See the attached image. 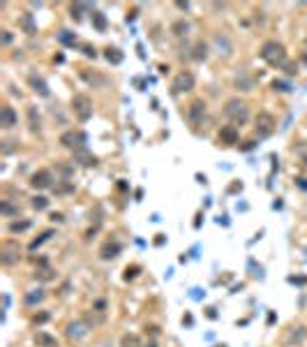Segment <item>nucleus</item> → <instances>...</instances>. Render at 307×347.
Wrapping results in <instances>:
<instances>
[{
    "label": "nucleus",
    "mask_w": 307,
    "mask_h": 347,
    "mask_svg": "<svg viewBox=\"0 0 307 347\" xmlns=\"http://www.w3.org/2000/svg\"><path fill=\"white\" fill-rule=\"evenodd\" d=\"M215 47H217V54L220 56H224V58H229L231 56V51H234V47H231V42H229V37L227 35H215Z\"/></svg>",
    "instance_id": "nucleus-13"
},
{
    "label": "nucleus",
    "mask_w": 307,
    "mask_h": 347,
    "mask_svg": "<svg viewBox=\"0 0 307 347\" xmlns=\"http://www.w3.org/2000/svg\"><path fill=\"white\" fill-rule=\"evenodd\" d=\"M136 271H139V266H127L125 268V280H132V278H136Z\"/></svg>",
    "instance_id": "nucleus-37"
},
{
    "label": "nucleus",
    "mask_w": 307,
    "mask_h": 347,
    "mask_svg": "<svg viewBox=\"0 0 307 347\" xmlns=\"http://www.w3.org/2000/svg\"><path fill=\"white\" fill-rule=\"evenodd\" d=\"M72 111L81 123H86V120H90V116H93V100L83 93L74 95L72 97Z\"/></svg>",
    "instance_id": "nucleus-3"
},
{
    "label": "nucleus",
    "mask_w": 307,
    "mask_h": 347,
    "mask_svg": "<svg viewBox=\"0 0 307 347\" xmlns=\"http://www.w3.org/2000/svg\"><path fill=\"white\" fill-rule=\"evenodd\" d=\"M261 58L266 60L268 65L273 67H282L284 63H287V49H284V44L282 42H266L263 47H261Z\"/></svg>",
    "instance_id": "nucleus-1"
},
{
    "label": "nucleus",
    "mask_w": 307,
    "mask_h": 347,
    "mask_svg": "<svg viewBox=\"0 0 307 347\" xmlns=\"http://www.w3.org/2000/svg\"><path fill=\"white\" fill-rule=\"evenodd\" d=\"M296 153H298V155H301V158H303V160L307 162V144H301V146L296 148Z\"/></svg>",
    "instance_id": "nucleus-38"
},
{
    "label": "nucleus",
    "mask_w": 307,
    "mask_h": 347,
    "mask_svg": "<svg viewBox=\"0 0 307 347\" xmlns=\"http://www.w3.org/2000/svg\"><path fill=\"white\" fill-rule=\"evenodd\" d=\"M273 88L275 90H289V86L284 84V81H273Z\"/></svg>",
    "instance_id": "nucleus-40"
},
{
    "label": "nucleus",
    "mask_w": 307,
    "mask_h": 347,
    "mask_svg": "<svg viewBox=\"0 0 307 347\" xmlns=\"http://www.w3.org/2000/svg\"><path fill=\"white\" fill-rule=\"evenodd\" d=\"M81 77H83V79H86L88 84H102V81H104V79L100 77V74H88L86 70H81Z\"/></svg>",
    "instance_id": "nucleus-32"
},
{
    "label": "nucleus",
    "mask_w": 307,
    "mask_h": 347,
    "mask_svg": "<svg viewBox=\"0 0 307 347\" xmlns=\"http://www.w3.org/2000/svg\"><path fill=\"white\" fill-rule=\"evenodd\" d=\"M118 253H121V243H118V241H107L100 250V257L102 260H116Z\"/></svg>",
    "instance_id": "nucleus-14"
},
{
    "label": "nucleus",
    "mask_w": 307,
    "mask_h": 347,
    "mask_svg": "<svg viewBox=\"0 0 307 347\" xmlns=\"http://www.w3.org/2000/svg\"><path fill=\"white\" fill-rule=\"evenodd\" d=\"M19 26H21V30L26 35H35L37 33V23H35V19H33V14L30 12H23L19 16Z\"/></svg>",
    "instance_id": "nucleus-15"
},
{
    "label": "nucleus",
    "mask_w": 307,
    "mask_h": 347,
    "mask_svg": "<svg viewBox=\"0 0 307 347\" xmlns=\"http://www.w3.org/2000/svg\"><path fill=\"white\" fill-rule=\"evenodd\" d=\"M104 56H107L109 63H116V65H118V63L123 60V54L118 51V49H107V54H104Z\"/></svg>",
    "instance_id": "nucleus-30"
},
{
    "label": "nucleus",
    "mask_w": 307,
    "mask_h": 347,
    "mask_svg": "<svg viewBox=\"0 0 307 347\" xmlns=\"http://www.w3.org/2000/svg\"><path fill=\"white\" fill-rule=\"evenodd\" d=\"M83 56H88V58H95V56H97V51H95V47H83Z\"/></svg>",
    "instance_id": "nucleus-39"
},
{
    "label": "nucleus",
    "mask_w": 307,
    "mask_h": 347,
    "mask_svg": "<svg viewBox=\"0 0 307 347\" xmlns=\"http://www.w3.org/2000/svg\"><path fill=\"white\" fill-rule=\"evenodd\" d=\"M0 213L5 215V218H9V215H19L21 213V208L19 206H14V204H9V201H2V204H0Z\"/></svg>",
    "instance_id": "nucleus-24"
},
{
    "label": "nucleus",
    "mask_w": 307,
    "mask_h": 347,
    "mask_svg": "<svg viewBox=\"0 0 307 347\" xmlns=\"http://www.w3.org/2000/svg\"><path fill=\"white\" fill-rule=\"evenodd\" d=\"M224 116H227L234 125H243L247 120V116H249V107H247V102L243 100H229L227 102V107H224Z\"/></svg>",
    "instance_id": "nucleus-2"
},
{
    "label": "nucleus",
    "mask_w": 307,
    "mask_h": 347,
    "mask_svg": "<svg viewBox=\"0 0 307 347\" xmlns=\"http://www.w3.org/2000/svg\"><path fill=\"white\" fill-rule=\"evenodd\" d=\"M28 227H30V222H28V220H16V222H9V232H12V234H21V232H26Z\"/></svg>",
    "instance_id": "nucleus-27"
},
{
    "label": "nucleus",
    "mask_w": 307,
    "mask_h": 347,
    "mask_svg": "<svg viewBox=\"0 0 307 347\" xmlns=\"http://www.w3.org/2000/svg\"><path fill=\"white\" fill-rule=\"evenodd\" d=\"M83 7H86V5H81V2H76V5L69 7V12H72V19L81 21V12H83Z\"/></svg>",
    "instance_id": "nucleus-35"
},
{
    "label": "nucleus",
    "mask_w": 307,
    "mask_h": 347,
    "mask_svg": "<svg viewBox=\"0 0 307 347\" xmlns=\"http://www.w3.org/2000/svg\"><path fill=\"white\" fill-rule=\"evenodd\" d=\"M206 114H208V104L203 100H192L189 102V107H187V120H189V125L192 127H199L203 120H206Z\"/></svg>",
    "instance_id": "nucleus-4"
},
{
    "label": "nucleus",
    "mask_w": 307,
    "mask_h": 347,
    "mask_svg": "<svg viewBox=\"0 0 307 347\" xmlns=\"http://www.w3.org/2000/svg\"><path fill=\"white\" fill-rule=\"evenodd\" d=\"M35 278H37V280H54L56 271H54V268H49V266H42V268L35 271Z\"/></svg>",
    "instance_id": "nucleus-25"
},
{
    "label": "nucleus",
    "mask_w": 307,
    "mask_h": 347,
    "mask_svg": "<svg viewBox=\"0 0 307 347\" xmlns=\"http://www.w3.org/2000/svg\"><path fill=\"white\" fill-rule=\"evenodd\" d=\"M171 33H174L176 37H185V35L189 33V23H187L185 19L174 21V26H171Z\"/></svg>",
    "instance_id": "nucleus-21"
},
{
    "label": "nucleus",
    "mask_w": 307,
    "mask_h": 347,
    "mask_svg": "<svg viewBox=\"0 0 307 347\" xmlns=\"http://www.w3.org/2000/svg\"><path fill=\"white\" fill-rule=\"evenodd\" d=\"M28 84H30V88H33L35 93L44 95V97H47V95H49V86H47V81L42 79V77H37V74H30V77H28Z\"/></svg>",
    "instance_id": "nucleus-18"
},
{
    "label": "nucleus",
    "mask_w": 307,
    "mask_h": 347,
    "mask_svg": "<svg viewBox=\"0 0 307 347\" xmlns=\"http://www.w3.org/2000/svg\"><path fill=\"white\" fill-rule=\"evenodd\" d=\"M121 347H141V338L136 334H125L121 338Z\"/></svg>",
    "instance_id": "nucleus-22"
},
{
    "label": "nucleus",
    "mask_w": 307,
    "mask_h": 347,
    "mask_svg": "<svg viewBox=\"0 0 307 347\" xmlns=\"http://www.w3.org/2000/svg\"><path fill=\"white\" fill-rule=\"evenodd\" d=\"M275 130V118L273 114H268V111H259L256 114V132L268 137V134H273Z\"/></svg>",
    "instance_id": "nucleus-10"
},
{
    "label": "nucleus",
    "mask_w": 307,
    "mask_h": 347,
    "mask_svg": "<svg viewBox=\"0 0 307 347\" xmlns=\"http://www.w3.org/2000/svg\"><path fill=\"white\" fill-rule=\"evenodd\" d=\"M93 23L97 30H104L107 28V19H104V14L102 12H93Z\"/></svg>",
    "instance_id": "nucleus-29"
},
{
    "label": "nucleus",
    "mask_w": 307,
    "mask_h": 347,
    "mask_svg": "<svg viewBox=\"0 0 307 347\" xmlns=\"http://www.w3.org/2000/svg\"><path fill=\"white\" fill-rule=\"evenodd\" d=\"M47 320H49V315H47V313H42V315H35V320H33V322H35V324H42V322H47Z\"/></svg>",
    "instance_id": "nucleus-42"
},
{
    "label": "nucleus",
    "mask_w": 307,
    "mask_h": 347,
    "mask_svg": "<svg viewBox=\"0 0 307 347\" xmlns=\"http://www.w3.org/2000/svg\"><path fill=\"white\" fill-rule=\"evenodd\" d=\"M192 58L194 60H206L208 58V44H203V42H196V44H194Z\"/></svg>",
    "instance_id": "nucleus-23"
},
{
    "label": "nucleus",
    "mask_w": 307,
    "mask_h": 347,
    "mask_svg": "<svg viewBox=\"0 0 307 347\" xmlns=\"http://www.w3.org/2000/svg\"><path fill=\"white\" fill-rule=\"evenodd\" d=\"M9 42H12V33H9V30H2V44H9Z\"/></svg>",
    "instance_id": "nucleus-41"
},
{
    "label": "nucleus",
    "mask_w": 307,
    "mask_h": 347,
    "mask_svg": "<svg viewBox=\"0 0 307 347\" xmlns=\"http://www.w3.org/2000/svg\"><path fill=\"white\" fill-rule=\"evenodd\" d=\"M51 236H54V229H47V232L42 234L40 239H35L33 243H30V250H37V248H40L42 243H44V241H49V239H51Z\"/></svg>",
    "instance_id": "nucleus-28"
},
{
    "label": "nucleus",
    "mask_w": 307,
    "mask_h": 347,
    "mask_svg": "<svg viewBox=\"0 0 307 347\" xmlns=\"http://www.w3.org/2000/svg\"><path fill=\"white\" fill-rule=\"evenodd\" d=\"M171 88H174V93H189L194 88V74L192 72H178Z\"/></svg>",
    "instance_id": "nucleus-9"
},
{
    "label": "nucleus",
    "mask_w": 307,
    "mask_h": 347,
    "mask_svg": "<svg viewBox=\"0 0 307 347\" xmlns=\"http://www.w3.org/2000/svg\"><path fill=\"white\" fill-rule=\"evenodd\" d=\"M305 47H307V37H305Z\"/></svg>",
    "instance_id": "nucleus-46"
},
{
    "label": "nucleus",
    "mask_w": 307,
    "mask_h": 347,
    "mask_svg": "<svg viewBox=\"0 0 307 347\" xmlns=\"http://www.w3.org/2000/svg\"><path fill=\"white\" fill-rule=\"evenodd\" d=\"M28 125H30V132H40L42 130V118L40 114H37V109L35 107H28Z\"/></svg>",
    "instance_id": "nucleus-20"
},
{
    "label": "nucleus",
    "mask_w": 307,
    "mask_h": 347,
    "mask_svg": "<svg viewBox=\"0 0 307 347\" xmlns=\"http://www.w3.org/2000/svg\"><path fill=\"white\" fill-rule=\"evenodd\" d=\"M58 40L62 42V44H74L76 42V35H72L69 30H61V35H58Z\"/></svg>",
    "instance_id": "nucleus-31"
},
{
    "label": "nucleus",
    "mask_w": 307,
    "mask_h": 347,
    "mask_svg": "<svg viewBox=\"0 0 307 347\" xmlns=\"http://www.w3.org/2000/svg\"><path fill=\"white\" fill-rule=\"evenodd\" d=\"M30 185L35 190H47V187H54V176L49 169H37V172L30 176Z\"/></svg>",
    "instance_id": "nucleus-8"
},
{
    "label": "nucleus",
    "mask_w": 307,
    "mask_h": 347,
    "mask_svg": "<svg viewBox=\"0 0 307 347\" xmlns=\"http://www.w3.org/2000/svg\"><path fill=\"white\" fill-rule=\"evenodd\" d=\"M90 324L86 320H76V322H69L67 324V338L69 341H83L88 334H90Z\"/></svg>",
    "instance_id": "nucleus-7"
},
{
    "label": "nucleus",
    "mask_w": 307,
    "mask_h": 347,
    "mask_svg": "<svg viewBox=\"0 0 307 347\" xmlns=\"http://www.w3.org/2000/svg\"><path fill=\"white\" fill-rule=\"evenodd\" d=\"M42 299H44V292H42V289H33V292L26 294V303H28V306H35V303H40Z\"/></svg>",
    "instance_id": "nucleus-26"
},
{
    "label": "nucleus",
    "mask_w": 307,
    "mask_h": 347,
    "mask_svg": "<svg viewBox=\"0 0 307 347\" xmlns=\"http://www.w3.org/2000/svg\"><path fill=\"white\" fill-rule=\"evenodd\" d=\"M220 139H222V144H238V130H236V125H224L222 127Z\"/></svg>",
    "instance_id": "nucleus-19"
},
{
    "label": "nucleus",
    "mask_w": 307,
    "mask_h": 347,
    "mask_svg": "<svg viewBox=\"0 0 307 347\" xmlns=\"http://www.w3.org/2000/svg\"><path fill=\"white\" fill-rule=\"evenodd\" d=\"M51 218H54L56 222H62V215H61V213H54V215H51Z\"/></svg>",
    "instance_id": "nucleus-44"
},
{
    "label": "nucleus",
    "mask_w": 307,
    "mask_h": 347,
    "mask_svg": "<svg viewBox=\"0 0 307 347\" xmlns=\"http://www.w3.org/2000/svg\"><path fill=\"white\" fill-rule=\"evenodd\" d=\"M35 345L37 347H58V338L47 331H37L35 334Z\"/></svg>",
    "instance_id": "nucleus-17"
},
{
    "label": "nucleus",
    "mask_w": 307,
    "mask_h": 347,
    "mask_svg": "<svg viewBox=\"0 0 307 347\" xmlns=\"http://www.w3.org/2000/svg\"><path fill=\"white\" fill-rule=\"evenodd\" d=\"M234 86H236V90H243V93H249V90H252V88H254V77H249V74H247V72L236 74Z\"/></svg>",
    "instance_id": "nucleus-12"
},
{
    "label": "nucleus",
    "mask_w": 307,
    "mask_h": 347,
    "mask_svg": "<svg viewBox=\"0 0 307 347\" xmlns=\"http://www.w3.org/2000/svg\"><path fill=\"white\" fill-rule=\"evenodd\" d=\"M74 155H76V158H79V160H81V165H95V158H93V155L83 153V151H76V153H74Z\"/></svg>",
    "instance_id": "nucleus-33"
},
{
    "label": "nucleus",
    "mask_w": 307,
    "mask_h": 347,
    "mask_svg": "<svg viewBox=\"0 0 307 347\" xmlns=\"http://www.w3.org/2000/svg\"><path fill=\"white\" fill-rule=\"evenodd\" d=\"M305 338H307V327H294V329H289L284 343L287 345H301Z\"/></svg>",
    "instance_id": "nucleus-11"
},
{
    "label": "nucleus",
    "mask_w": 307,
    "mask_h": 347,
    "mask_svg": "<svg viewBox=\"0 0 307 347\" xmlns=\"http://www.w3.org/2000/svg\"><path fill=\"white\" fill-rule=\"evenodd\" d=\"M305 63H307V56H305Z\"/></svg>",
    "instance_id": "nucleus-47"
},
{
    "label": "nucleus",
    "mask_w": 307,
    "mask_h": 347,
    "mask_svg": "<svg viewBox=\"0 0 307 347\" xmlns=\"http://www.w3.org/2000/svg\"><path fill=\"white\" fill-rule=\"evenodd\" d=\"M47 206H49L47 197H35V199H33V208H37V211H44Z\"/></svg>",
    "instance_id": "nucleus-34"
},
{
    "label": "nucleus",
    "mask_w": 307,
    "mask_h": 347,
    "mask_svg": "<svg viewBox=\"0 0 307 347\" xmlns=\"http://www.w3.org/2000/svg\"><path fill=\"white\" fill-rule=\"evenodd\" d=\"M146 347H157V345H155V343H148V345Z\"/></svg>",
    "instance_id": "nucleus-45"
},
{
    "label": "nucleus",
    "mask_w": 307,
    "mask_h": 347,
    "mask_svg": "<svg viewBox=\"0 0 307 347\" xmlns=\"http://www.w3.org/2000/svg\"><path fill=\"white\" fill-rule=\"evenodd\" d=\"M16 114H14V109L9 107V104H5V107L0 109V125L2 127H7V130H9V127H14L16 125Z\"/></svg>",
    "instance_id": "nucleus-16"
},
{
    "label": "nucleus",
    "mask_w": 307,
    "mask_h": 347,
    "mask_svg": "<svg viewBox=\"0 0 307 347\" xmlns=\"http://www.w3.org/2000/svg\"><path fill=\"white\" fill-rule=\"evenodd\" d=\"M19 260H21L19 243H14V241H5V243L0 246V261H2V266H14Z\"/></svg>",
    "instance_id": "nucleus-5"
},
{
    "label": "nucleus",
    "mask_w": 307,
    "mask_h": 347,
    "mask_svg": "<svg viewBox=\"0 0 307 347\" xmlns=\"http://www.w3.org/2000/svg\"><path fill=\"white\" fill-rule=\"evenodd\" d=\"M61 144L69 151H83V144H86V134L83 132H76V130H69V132H62L61 134Z\"/></svg>",
    "instance_id": "nucleus-6"
},
{
    "label": "nucleus",
    "mask_w": 307,
    "mask_h": 347,
    "mask_svg": "<svg viewBox=\"0 0 307 347\" xmlns=\"http://www.w3.org/2000/svg\"><path fill=\"white\" fill-rule=\"evenodd\" d=\"M54 190L58 194H65V192H74V185L72 183H61V185H54Z\"/></svg>",
    "instance_id": "nucleus-36"
},
{
    "label": "nucleus",
    "mask_w": 307,
    "mask_h": 347,
    "mask_svg": "<svg viewBox=\"0 0 307 347\" xmlns=\"http://www.w3.org/2000/svg\"><path fill=\"white\" fill-rule=\"evenodd\" d=\"M284 67H287L289 74H296V65H284Z\"/></svg>",
    "instance_id": "nucleus-43"
}]
</instances>
